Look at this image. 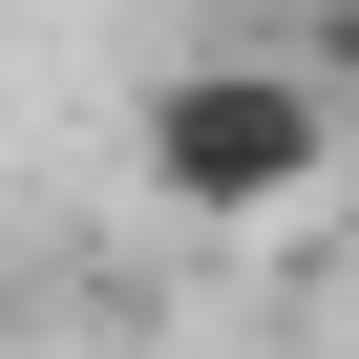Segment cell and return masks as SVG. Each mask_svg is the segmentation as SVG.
Segmentation results:
<instances>
[{"instance_id":"obj_1","label":"cell","mask_w":359,"mask_h":359,"mask_svg":"<svg viewBox=\"0 0 359 359\" xmlns=\"http://www.w3.org/2000/svg\"><path fill=\"white\" fill-rule=\"evenodd\" d=\"M127 169L191 233H254V212H296L317 169H338V85L296 64V43H233V64H148V106H127Z\"/></svg>"}]
</instances>
